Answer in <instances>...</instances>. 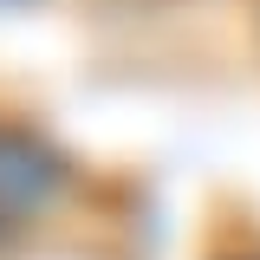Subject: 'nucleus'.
I'll list each match as a JSON object with an SVG mask.
<instances>
[{
  "instance_id": "1",
  "label": "nucleus",
  "mask_w": 260,
  "mask_h": 260,
  "mask_svg": "<svg viewBox=\"0 0 260 260\" xmlns=\"http://www.w3.org/2000/svg\"><path fill=\"white\" fill-rule=\"evenodd\" d=\"M65 189V156L52 143H39L32 130L0 124V241L39 221Z\"/></svg>"
}]
</instances>
